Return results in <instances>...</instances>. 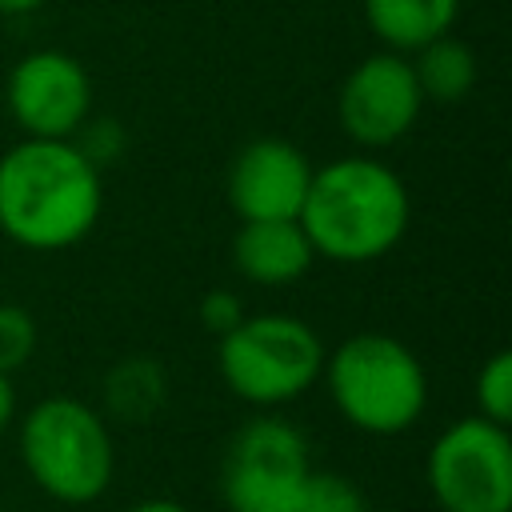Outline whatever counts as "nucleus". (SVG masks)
I'll list each match as a JSON object with an SVG mask.
<instances>
[{"instance_id":"nucleus-14","label":"nucleus","mask_w":512,"mask_h":512,"mask_svg":"<svg viewBox=\"0 0 512 512\" xmlns=\"http://www.w3.org/2000/svg\"><path fill=\"white\" fill-rule=\"evenodd\" d=\"M168 376L152 356H128L104 376V404L128 424H144L164 408Z\"/></svg>"},{"instance_id":"nucleus-17","label":"nucleus","mask_w":512,"mask_h":512,"mask_svg":"<svg viewBox=\"0 0 512 512\" xmlns=\"http://www.w3.org/2000/svg\"><path fill=\"white\" fill-rule=\"evenodd\" d=\"M296 512H372L360 488L336 472H312Z\"/></svg>"},{"instance_id":"nucleus-12","label":"nucleus","mask_w":512,"mask_h":512,"mask_svg":"<svg viewBox=\"0 0 512 512\" xmlns=\"http://www.w3.org/2000/svg\"><path fill=\"white\" fill-rule=\"evenodd\" d=\"M460 0H364V20L388 52H416L452 32Z\"/></svg>"},{"instance_id":"nucleus-18","label":"nucleus","mask_w":512,"mask_h":512,"mask_svg":"<svg viewBox=\"0 0 512 512\" xmlns=\"http://www.w3.org/2000/svg\"><path fill=\"white\" fill-rule=\"evenodd\" d=\"M72 144L80 148V156L92 164V168H104V164H112L116 156H120V148H124V132H120V124L112 120V116H88L76 132H72Z\"/></svg>"},{"instance_id":"nucleus-21","label":"nucleus","mask_w":512,"mask_h":512,"mask_svg":"<svg viewBox=\"0 0 512 512\" xmlns=\"http://www.w3.org/2000/svg\"><path fill=\"white\" fill-rule=\"evenodd\" d=\"M128 512H188V508L176 504V500H140V504H132Z\"/></svg>"},{"instance_id":"nucleus-16","label":"nucleus","mask_w":512,"mask_h":512,"mask_svg":"<svg viewBox=\"0 0 512 512\" xmlns=\"http://www.w3.org/2000/svg\"><path fill=\"white\" fill-rule=\"evenodd\" d=\"M36 352V320L24 304H0V372L12 376Z\"/></svg>"},{"instance_id":"nucleus-2","label":"nucleus","mask_w":512,"mask_h":512,"mask_svg":"<svg viewBox=\"0 0 512 512\" xmlns=\"http://www.w3.org/2000/svg\"><path fill=\"white\" fill-rule=\"evenodd\" d=\"M412 200L404 180L372 156H340L312 168V184L300 208L316 256L336 264H368L388 256L408 232Z\"/></svg>"},{"instance_id":"nucleus-13","label":"nucleus","mask_w":512,"mask_h":512,"mask_svg":"<svg viewBox=\"0 0 512 512\" xmlns=\"http://www.w3.org/2000/svg\"><path fill=\"white\" fill-rule=\"evenodd\" d=\"M412 64V76H416V88L424 100L432 104H460L472 88H476V52L456 40L452 32L428 40L416 48V60Z\"/></svg>"},{"instance_id":"nucleus-10","label":"nucleus","mask_w":512,"mask_h":512,"mask_svg":"<svg viewBox=\"0 0 512 512\" xmlns=\"http://www.w3.org/2000/svg\"><path fill=\"white\" fill-rule=\"evenodd\" d=\"M308 184L312 164L296 144L256 136L232 156L224 192L240 220H300Z\"/></svg>"},{"instance_id":"nucleus-9","label":"nucleus","mask_w":512,"mask_h":512,"mask_svg":"<svg viewBox=\"0 0 512 512\" xmlns=\"http://www.w3.org/2000/svg\"><path fill=\"white\" fill-rule=\"evenodd\" d=\"M8 112L24 136L72 140V132L92 116L88 68L60 48H36L20 56L8 72Z\"/></svg>"},{"instance_id":"nucleus-8","label":"nucleus","mask_w":512,"mask_h":512,"mask_svg":"<svg viewBox=\"0 0 512 512\" xmlns=\"http://www.w3.org/2000/svg\"><path fill=\"white\" fill-rule=\"evenodd\" d=\"M424 108L412 64L404 52H372L364 56L340 84L336 120L348 140L360 148H388L404 140Z\"/></svg>"},{"instance_id":"nucleus-6","label":"nucleus","mask_w":512,"mask_h":512,"mask_svg":"<svg viewBox=\"0 0 512 512\" xmlns=\"http://www.w3.org/2000/svg\"><path fill=\"white\" fill-rule=\"evenodd\" d=\"M312 472V452L296 424L252 416L224 448L220 496L228 512H296Z\"/></svg>"},{"instance_id":"nucleus-15","label":"nucleus","mask_w":512,"mask_h":512,"mask_svg":"<svg viewBox=\"0 0 512 512\" xmlns=\"http://www.w3.org/2000/svg\"><path fill=\"white\" fill-rule=\"evenodd\" d=\"M476 404L484 420L504 424L512 420V352H492L476 372Z\"/></svg>"},{"instance_id":"nucleus-7","label":"nucleus","mask_w":512,"mask_h":512,"mask_svg":"<svg viewBox=\"0 0 512 512\" xmlns=\"http://www.w3.org/2000/svg\"><path fill=\"white\" fill-rule=\"evenodd\" d=\"M428 492L440 512H512V436L464 416L428 448Z\"/></svg>"},{"instance_id":"nucleus-19","label":"nucleus","mask_w":512,"mask_h":512,"mask_svg":"<svg viewBox=\"0 0 512 512\" xmlns=\"http://www.w3.org/2000/svg\"><path fill=\"white\" fill-rule=\"evenodd\" d=\"M244 316H248V312H244L240 296H236V292H228V288H212V292H204V296H200V324H204L216 340H220V336H228Z\"/></svg>"},{"instance_id":"nucleus-1","label":"nucleus","mask_w":512,"mask_h":512,"mask_svg":"<svg viewBox=\"0 0 512 512\" xmlns=\"http://www.w3.org/2000/svg\"><path fill=\"white\" fill-rule=\"evenodd\" d=\"M104 208L100 168L72 140L24 136L0 156V232L32 252L80 244Z\"/></svg>"},{"instance_id":"nucleus-20","label":"nucleus","mask_w":512,"mask_h":512,"mask_svg":"<svg viewBox=\"0 0 512 512\" xmlns=\"http://www.w3.org/2000/svg\"><path fill=\"white\" fill-rule=\"evenodd\" d=\"M12 416H16V388H12V380L0 372V432L12 424Z\"/></svg>"},{"instance_id":"nucleus-11","label":"nucleus","mask_w":512,"mask_h":512,"mask_svg":"<svg viewBox=\"0 0 512 512\" xmlns=\"http://www.w3.org/2000/svg\"><path fill=\"white\" fill-rule=\"evenodd\" d=\"M316 260L300 220H240L232 236V264L248 284H292Z\"/></svg>"},{"instance_id":"nucleus-4","label":"nucleus","mask_w":512,"mask_h":512,"mask_svg":"<svg viewBox=\"0 0 512 512\" xmlns=\"http://www.w3.org/2000/svg\"><path fill=\"white\" fill-rule=\"evenodd\" d=\"M20 460L52 500L92 504L112 484L116 448L92 404L44 396L20 424Z\"/></svg>"},{"instance_id":"nucleus-3","label":"nucleus","mask_w":512,"mask_h":512,"mask_svg":"<svg viewBox=\"0 0 512 512\" xmlns=\"http://www.w3.org/2000/svg\"><path fill=\"white\" fill-rule=\"evenodd\" d=\"M324 384L336 412L372 436L412 428L428 404V376L416 352L384 332H356L324 352Z\"/></svg>"},{"instance_id":"nucleus-5","label":"nucleus","mask_w":512,"mask_h":512,"mask_svg":"<svg viewBox=\"0 0 512 512\" xmlns=\"http://www.w3.org/2000/svg\"><path fill=\"white\" fill-rule=\"evenodd\" d=\"M216 364L240 400L276 408L304 396L320 380L324 344L308 320L288 312H260L244 316L228 336H220Z\"/></svg>"},{"instance_id":"nucleus-22","label":"nucleus","mask_w":512,"mask_h":512,"mask_svg":"<svg viewBox=\"0 0 512 512\" xmlns=\"http://www.w3.org/2000/svg\"><path fill=\"white\" fill-rule=\"evenodd\" d=\"M40 4L44 0H0V16H20V12H32Z\"/></svg>"}]
</instances>
